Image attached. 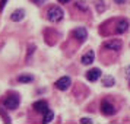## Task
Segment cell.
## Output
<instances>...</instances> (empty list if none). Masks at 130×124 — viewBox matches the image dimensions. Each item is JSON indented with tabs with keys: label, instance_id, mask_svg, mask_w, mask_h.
<instances>
[{
	"label": "cell",
	"instance_id": "1",
	"mask_svg": "<svg viewBox=\"0 0 130 124\" xmlns=\"http://www.w3.org/2000/svg\"><path fill=\"white\" fill-rule=\"evenodd\" d=\"M47 18H48V21H51V22H59L60 19L63 18V10L57 6H51L47 10Z\"/></svg>",
	"mask_w": 130,
	"mask_h": 124
},
{
	"label": "cell",
	"instance_id": "2",
	"mask_svg": "<svg viewBox=\"0 0 130 124\" xmlns=\"http://www.w3.org/2000/svg\"><path fill=\"white\" fill-rule=\"evenodd\" d=\"M3 105L6 107L7 110H16L19 107V98L16 95H10V96H7L6 99H5Z\"/></svg>",
	"mask_w": 130,
	"mask_h": 124
},
{
	"label": "cell",
	"instance_id": "3",
	"mask_svg": "<svg viewBox=\"0 0 130 124\" xmlns=\"http://www.w3.org/2000/svg\"><path fill=\"white\" fill-rule=\"evenodd\" d=\"M121 47H123V44H121L120 40H110V41L104 42V48H107V50H114V51H117V50H120Z\"/></svg>",
	"mask_w": 130,
	"mask_h": 124
},
{
	"label": "cell",
	"instance_id": "4",
	"mask_svg": "<svg viewBox=\"0 0 130 124\" xmlns=\"http://www.w3.org/2000/svg\"><path fill=\"white\" fill-rule=\"evenodd\" d=\"M69 86H70V77H67V76L60 77L59 80L56 82V88L60 89V91H66Z\"/></svg>",
	"mask_w": 130,
	"mask_h": 124
},
{
	"label": "cell",
	"instance_id": "5",
	"mask_svg": "<svg viewBox=\"0 0 130 124\" xmlns=\"http://www.w3.org/2000/svg\"><path fill=\"white\" fill-rule=\"evenodd\" d=\"M101 111H102V114H105V115H112V114L116 112V108H114V105H111L110 102L104 101V102L101 104Z\"/></svg>",
	"mask_w": 130,
	"mask_h": 124
},
{
	"label": "cell",
	"instance_id": "6",
	"mask_svg": "<svg viewBox=\"0 0 130 124\" xmlns=\"http://www.w3.org/2000/svg\"><path fill=\"white\" fill-rule=\"evenodd\" d=\"M73 35H75V38H76L77 41L83 42L86 40V37H88V32H86L85 28H77V29L73 31Z\"/></svg>",
	"mask_w": 130,
	"mask_h": 124
},
{
	"label": "cell",
	"instance_id": "7",
	"mask_svg": "<svg viewBox=\"0 0 130 124\" xmlns=\"http://www.w3.org/2000/svg\"><path fill=\"white\" fill-rule=\"evenodd\" d=\"M101 76V70L100 69H92V70H89L86 73V79H88L89 82H95V80H98Z\"/></svg>",
	"mask_w": 130,
	"mask_h": 124
},
{
	"label": "cell",
	"instance_id": "8",
	"mask_svg": "<svg viewBox=\"0 0 130 124\" xmlns=\"http://www.w3.org/2000/svg\"><path fill=\"white\" fill-rule=\"evenodd\" d=\"M127 29H129V22H127V21H124V19L118 21L117 28H116V32H117V34H123V32H126Z\"/></svg>",
	"mask_w": 130,
	"mask_h": 124
},
{
	"label": "cell",
	"instance_id": "9",
	"mask_svg": "<svg viewBox=\"0 0 130 124\" xmlns=\"http://www.w3.org/2000/svg\"><path fill=\"white\" fill-rule=\"evenodd\" d=\"M34 108H35L38 112H45L48 111V105L45 101H38V102H35L34 104Z\"/></svg>",
	"mask_w": 130,
	"mask_h": 124
},
{
	"label": "cell",
	"instance_id": "10",
	"mask_svg": "<svg viewBox=\"0 0 130 124\" xmlns=\"http://www.w3.org/2000/svg\"><path fill=\"white\" fill-rule=\"evenodd\" d=\"M25 16V12L22 10V9H18V10H15V12L12 13V16H10V19H12L13 22H19V21H22Z\"/></svg>",
	"mask_w": 130,
	"mask_h": 124
},
{
	"label": "cell",
	"instance_id": "11",
	"mask_svg": "<svg viewBox=\"0 0 130 124\" xmlns=\"http://www.w3.org/2000/svg\"><path fill=\"white\" fill-rule=\"evenodd\" d=\"M94 59H95L94 51H88V53H86V54L82 57V63H83L85 66H88V64H91V63L94 61Z\"/></svg>",
	"mask_w": 130,
	"mask_h": 124
},
{
	"label": "cell",
	"instance_id": "12",
	"mask_svg": "<svg viewBox=\"0 0 130 124\" xmlns=\"http://www.w3.org/2000/svg\"><path fill=\"white\" fill-rule=\"evenodd\" d=\"M102 85L107 86V88L112 86V85H114V77H112V76H104V77H102Z\"/></svg>",
	"mask_w": 130,
	"mask_h": 124
},
{
	"label": "cell",
	"instance_id": "13",
	"mask_svg": "<svg viewBox=\"0 0 130 124\" xmlns=\"http://www.w3.org/2000/svg\"><path fill=\"white\" fill-rule=\"evenodd\" d=\"M53 118H54V114H53V111H45L44 112V120H42V123L45 124V123H51L53 121Z\"/></svg>",
	"mask_w": 130,
	"mask_h": 124
},
{
	"label": "cell",
	"instance_id": "14",
	"mask_svg": "<svg viewBox=\"0 0 130 124\" xmlns=\"http://www.w3.org/2000/svg\"><path fill=\"white\" fill-rule=\"evenodd\" d=\"M18 80H19V82H22V83H29V82L34 80V77L28 76V75H21V76L18 77Z\"/></svg>",
	"mask_w": 130,
	"mask_h": 124
},
{
	"label": "cell",
	"instance_id": "15",
	"mask_svg": "<svg viewBox=\"0 0 130 124\" xmlns=\"http://www.w3.org/2000/svg\"><path fill=\"white\" fill-rule=\"evenodd\" d=\"M95 5H96V9H98V12H104V10H105V5L102 6V0H98Z\"/></svg>",
	"mask_w": 130,
	"mask_h": 124
},
{
	"label": "cell",
	"instance_id": "16",
	"mask_svg": "<svg viewBox=\"0 0 130 124\" xmlns=\"http://www.w3.org/2000/svg\"><path fill=\"white\" fill-rule=\"evenodd\" d=\"M76 7L77 9H82V10H88V6L85 5V2H80V0L76 3Z\"/></svg>",
	"mask_w": 130,
	"mask_h": 124
},
{
	"label": "cell",
	"instance_id": "17",
	"mask_svg": "<svg viewBox=\"0 0 130 124\" xmlns=\"http://www.w3.org/2000/svg\"><path fill=\"white\" fill-rule=\"evenodd\" d=\"M34 50H35V45H32V44H31V45H29V51H28V60L31 59V54H32Z\"/></svg>",
	"mask_w": 130,
	"mask_h": 124
},
{
	"label": "cell",
	"instance_id": "18",
	"mask_svg": "<svg viewBox=\"0 0 130 124\" xmlns=\"http://www.w3.org/2000/svg\"><path fill=\"white\" fill-rule=\"evenodd\" d=\"M80 123H83V124H89V123H92V120H89V118H82V120H80Z\"/></svg>",
	"mask_w": 130,
	"mask_h": 124
},
{
	"label": "cell",
	"instance_id": "19",
	"mask_svg": "<svg viewBox=\"0 0 130 124\" xmlns=\"http://www.w3.org/2000/svg\"><path fill=\"white\" fill-rule=\"evenodd\" d=\"M6 2H7V0H2V2H0V10H2L3 7H5V5H6Z\"/></svg>",
	"mask_w": 130,
	"mask_h": 124
},
{
	"label": "cell",
	"instance_id": "20",
	"mask_svg": "<svg viewBox=\"0 0 130 124\" xmlns=\"http://www.w3.org/2000/svg\"><path fill=\"white\" fill-rule=\"evenodd\" d=\"M32 2H35L37 5H42V3H45V0H32Z\"/></svg>",
	"mask_w": 130,
	"mask_h": 124
},
{
	"label": "cell",
	"instance_id": "21",
	"mask_svg": "<svg viewBox=\"0 0 130 124\" xmlns=\"http://www.w3.org/2000/svg\"><path fill=\"white\" fill-rule=\"evenodd\" d=\"M116 3H118V5H123V3H126V0H114Z\"/></svg>",
	"mask_w": 130,
	"mask_h": 124
},
{
	"label": "cell",
	"instance_id": "22",
	"mask_svg": "<svg viewBox=\"0 0 130 124\" xmlns=\"http://www.w3.org/2000/svg\"><path fill=\"white\" fill-rule=\"evenodd\" d=\"M126 75H127V76L130 77V66H129V67H127V69H126Z\"/></svg>",
	"mask_w": 130,
	"mask_h": 124
},
{
	"label": "cell",
	"instance_id": "23",
	"mask_svg": "<svg viewBox=\"0 0 130 124\" xmlns=\"http://www.w3.org/2000/svg\"><path fill=\"white\" fill-rule=\"evenodd\" d=\"M60 3H69V2H70V0H59Z\"/></svg>",
	"mask_w": 130,
	"mask_h": 124
}]
</instances>
